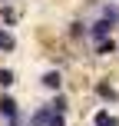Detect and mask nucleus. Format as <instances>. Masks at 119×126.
<instances>
[{
  "instance_id": "f8f14e48",
  "label": "nucleus",
  "mask_w": 119,
  "mask_h": 126,
  "mask_svg": "<svg viewBox=\"0 0 119 126\" xmlns=\"http://www.w3.org/2000/svg\"><path fill=\"white\" fill-rule=\"evenodd\" d=\"M17 80H20V73L13 66H0V90H13Z\"/></svg>"
},
{
  "instance_id": "f257e3e1",
  "label": "nucleus",
  "mask_w": 119,
  "mask_h": 126,
  "mask_svg": "<svg viewBox=\"0 0 119 126\" xmlns=\"http://www.w3.org/2000/svg\"><path fill=\"white\" fill-rule=\"evenodd\" d=\"M23 103L13 90H0V123L3 126H13V123H23Z\"/></svg>"
},
{
  "instance_id": "7ed1b4c3",
  "label": "nucleus",
  "mask_w": 119,
  "mask_h": 126,
  "mask_svg": "<svg viewBox=\"0 0 119 126\" xmlns=\"http://www.w3.org/2000/svg\"><path fill=\"white\" fill-rule=\"evenodd\" d=\"M63 40L69 47H89V17H69L63 23Z\"/></svg>"
},
{
  "instance_id": "6e6552de",
  "label": "nucleus",
  "mask_w": 119,
  "mask_h": 126,
  "mask_svg": "<svg viewBox=\"0 0 119 126\" xmlns=\"http://www.w3.org/2000/svg\"><path fill=\"white\" fill-rule=\"evenodd\" d=\"M116 47H119V37L99 40V43H89V57H93V60H106V57H116Z\"/></svg>"
},
{
  "instance_id": "2eb2a0df",
  "label": "nucleus",
  "mask_w": 119,
  "mask_h": 126,
  "mask_svg": "<svg viewBox=\"0 0 119 126\" xmlns=\"http://www.w3.org/2000/svg\"><path fill=\"white\" fill-rule=\"evenodd\" d=\"M13 126H26V123H13Z\"/></svg>"
},
{
  "instance_id": "20e7f679",
  "label": "nucleus",
  "mask_w": 119,
  "mask_h": 126,
  "mask_svg": "<svg viewBox=\"0 0 119 126\" xmlns=\"http://www.w3.org/2000/svg\"><path fill=\"white\" fill-rule=\"evenodd\" d=\"M37 86L43 90V93H56V90H63V86H66V73H63V66H56V63L46 66L43 73L37 76Z\"/></svg>"
},
{
  "instance_id": "39448f33",
  "label": "nucleus",
  "mask_w": 119,
  "mask_h": 126,
  "mask_svg": "<svg viewBox=\"0 0 119 126\" xmlns=\"http://www.w3.org/2000/svg\"><path fill=\"white\" fill-rule=\"evenodd\" d=\"M109 37H119V30L109 23L106 17H89V43H99V40H109Z\"/></svg>"
},
{
  "instance_id": "1a4fd4ad",
  "label": "nucleus",
  "mask_w": 119,
  "mask_h": 126,
  "mask_svg": "<svg viewBox=\"0 0 119 126\" xmlns=\"http://www.w3.org/2000/svg\"><path fill=\"white\" fill-rule=\"evenodd\" d=\"M50 116H53L50 100H43V103H37V106L26 113V126H46V123H50Z\"/></svg>"
},
{
  "instance_id": "9d476101",
  "label": "nucleus",
  "mask_w": 119,
  "mask_h": 126,
  "mask_svg": "<svg viewBox=\"0 0 119 126\" xmlns=\"http://www.w3.org/2000/svg\"><path fill=\"white\" fill-rule=\"evenodd\" d=\"M20 10L13 7V0H7V3H0V27H10V30H17L20 27Z\"/></svg>"
},
{
  "instance_id": "9b49d317",
  "label": "nucleus",
  "mask_w": 119,
  "mask_h": 126,
  "mask_svg": "<svg viewBox=\"0 0 119 126\" xmlns=\"http://www.w3.org/2000/svg\"><path fill=\"white\" fill-rule=\"evenodd\" d=\"M20 50V40L10 27H0V57H10V53Z\"/></svg>"
},
{
  "instance_id": "4468645a",
  "label": "nucleus",
  "mask_w": 119,
  "mask_h": 126,
  "mask_svg": "<svg viewBox=\"0 0 119 126\" xmlns=\"http://www.w3.org/2000/svg\"><path fill=\"white\" fill-rule=\"evenodd\" d=\"M116 60H119V47H116Z\"/></svg>"
},
{
  "instance_id": "ddd939ff",
  "label": "nucleus",
  "mask_w": 119,
  "mask_h": 126,
  "mask_svg": "<svg viewBox=\"0 0 119 126\" xmlns=\"http://www.w3.org/2000/svg\"><path fill=\"white\" fill-rule=\"evenodd\" d=\"M46 126H69V116H63V113H53Z\"/></svg>"
},
{
  "instance_id": "423d86ee",
  "label": "nucleus",
  "mask_w": 119,
  "mask_h": 126,
  "mask_svg": "<svg viewBox=\"0 0 119 126\" xmlns=\"http://www.w3.org/2000/svg\"><path fill=\"white\" fill-rule=\"evenodd\" d=\"M86 126H119V113H116L113 106L96 103L93 113H86Z\"/></svg>"
},
{
  "instance_id": "0eeeda50",
  "label": "nucleus",
  "mask_w": 119,
  "mask_h": 126,
  "mask_svg": "<svg viewBox=\"0 0 119 126\" xmlns=\"http://www.w3.org/2000/svg\"><path fill=\"white\" fill-rule=\"evenodd\" d=\"M50 110H53V113L69 116V113H73V93H69L66 86H63V90H56V93H50Z\"/></svg>"
},
{
  "instance_id": "f03ea898",
  "label": "nucleus",
  "mask_w": 119,
  "mask_h": 126,
  "mask_svg": "<svg viewBox=\"0 0 119 126\" xmlns=\"http://www.w3.org/2000/svg\"><path fill=\"white\" fill-rule=\"evenodd\" d=\"M89 96L96 103H103V106H119V86L113 83V76H93Z\"/></svg>"
}]
</instances>
